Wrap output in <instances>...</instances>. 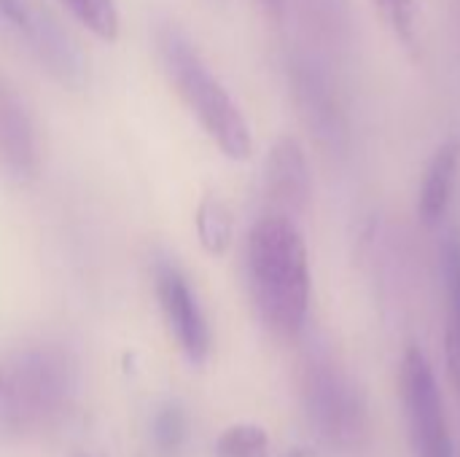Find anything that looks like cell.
<instances>
[{
    "instance_id": "obj_1",
    "label": "cell",
    "mask_w": 460,
    "mask_h": 457,
    "mask_svg": "<svg viewBox=\"0 0 460 457\" xmlns=\"http://www.w3.org/2000/svg\"><path fill=\"white\" fill-rule=\"evenodd\" d=\"M248 288L264 326L283 337H299L310 312L307 242L294 218L270 213L251 226L245 245Z\"/></svg>"
},
{
    "instance_id": "obj_2",
    "label": "cell",
    "mask_w": 460,
    "mask_h": 457,
    "mask_svg": "<svg viewBox=\"0 0 460 457\" xmlns=\"http://www.w3.org/2000/svg\"><path fill=\"white\" fill-rule=\"evenodd\" d=\"M75 393V364L54 345H35L0 364V423L13 434H40L62 420Z\"/></svg>"
},
{
    "instance_id": "obj_3",
    "label": "cell",
    "mask_w": 460,
    "mask_h": 457,
    "mask_svg": "<svg viewBox=\"0 0 460 457\" xmlns=\"http://www.w3.org/2000/svg\"><path fill=\"white\" fill-rule=\"evenodd\" d=\"M156 46L167 75L172 78V83L178 86L181 97L199 119L205 132L218 143V148L229 159H248L253 151L251 127L240 105L232 100V94L210 73L208 62L199 57L194 43L178 27L164 24L156 32Z\"/></svg>"
},
{
    "instance_id": "obj_4",
    "label": "cell",
    "mask_w": 460,
    "mask_h": 457,
    "mask_svg": "<svg viewBox=\"0 0 460 457\" xmlns=\"http://www.w3.org/2000/svg\"><path fill=\"white\" fill-rule=\"evenodd\" d=\"M305 407L310 426L332 447H358L369 436L364 396L329 361H310L305 372Z\"/></svg>"
},
{
    "instance_id": "obj_5",
    "label": "cell",
    "mask_w": 460,
    "mask_h": 457,
    "mask_svg": "<svg viewBox=\"0 0 460 457\" xmlns=\"http://www.w3.org/2000/svg\"><path fill=\"white\" fill-rule=\"evenodd\" d=\"M402 401L415 457H456L437 374L420 347H407L402 361Z\"/></svg>"
},
{
    "instance_id": "obj_6",
    "label": "cell",
    "mask_w": 460,
    "mask_h": 457,
    "mask_svg": "<svg viewBox=\"0 0 460 457\" xmlns=\"http://www.w3.org/2000/svg\"><path fill=\"white\" fill-rule=\"evenodd\" d=\"M154 286L162 315L191 364H202L210 353V326L199 307V299L172 259L159 256L154 264Z\"/></svg>"
},
{
    "instance_id": "obj_7",
    "label": "cell",
    "mask_w": 460,
    "mask_h": 457,
    "mask_svg": "<svg viewBox=\"0 0 460 457\" xmlns=\"http://www.w3.org/2000/svg\"><path fill=\"white\" fill-rule=\"evenodd\" d=\"M40 154L32 116L16 86L0 73V170L13 180L38 175Z\"/></svg>"
},
{
    "instance_id": "obj_8",
    "label": "cell",
    "mask_w": 460,
    "mask_h": 457,
    "mask_svg": "<svg viewBox=\"0 0 460 457\" xmlns=\"http://www.w3.org/2000/svg\"><path fill=\"white\" fill-rule=\"evenodd\" d=\"M313 191V178L307 156L294 137L278 140L267 162V197L280 207V215L299 213L307 207Z\"/></svg>"
},
{
    "instance_id": "obj_9",
    "label": "cell",
    "mask_w": 460,
    "mask_h": 457,
    "mask_svg": "<svg viewBox=\"0 0 460 457\" xmlns=\"http://www.w3.org/2000/svg\"><path fill=\"white\" fill-rule=\"evenodd\" d=\"M458 170H460V140L450 137L445 140L437 154L431 156L420 191H418V215L423 224L434 226L445 218L456 183H458Z\"/></svg>"
},
{
    "instance_id": "obj_10",
    "label": "cell",
    "mask_w": 460,
    "mask_h": 457,
    "mask_svg": "<svg viewBox=\"0 0 460 457\" xmlns=\"http://www.w3.org/2000/svg\"><path fill=\"white\" fill-rule=\"evenodd\" d=\"M0 19L16 32L27 35L35 43V48L43 54V59L51 65V70L59 73L73 70V51L67 40H62L54 24L40 19L24 0H0Z\"/></svg>"
},
{
    "instance_id": "obj_11",
    "label": "cell",
    "mask_w": 460,
    "mask_h": 457,
    "mask_svg": "<svg viewBox=\"0 0 460 457\" xmlns=\"http://www.w3.org/2000/svg\"><path fill=\"white\" fill-rule=\"evenodd\" d=\"M197 234L205 250L210 253H224L232 242V215L226 205L216 197L202 199L197 210Z\"/></svg>"
},
{
    "instance_id": "obj_12",
    "label": "cell",
    "mask_w": 460,
    "mask_h": 457,
    "mask_svg": "<svg viewBox=\"0 0 460 457\" xmlns=\"http://www.w3.org/2000/svg\"><path fill=\"white\" fill-rule=\"evenodd\" d=\"M442 269L450 299V329H447V353L460 358V242L450 237L442 248Z\"/></svg>"
},
{
    "instance_id": "obj_13",
    "label": "cell",
    "mask_w": 460,
    "mask_h": 457,
    "mask_svg": "<svg viewBox=\"0 0 460 457\" xmlns=\"http://www.w3.org/2000/svg\"><path fill=\"white\" fill-rule=\"evenodd\" d=\"M65 8L97 38L113 40L119 35V11L113 0H59Z\"/></svg>"
},
{
    "instance_id": "obj_14",
    "label": "cell",
    "mask_w": 460,
    "mask_h": 457,
    "mask_svg": "<svg viewBox=\"0 0 460 457\" xmlns=\"http://www.w3.org/2000/svg\"><path fill=\"white\" fill-rule=\"evenodd\" d=\"M154 450L162 457H175L186 442V415L178 404H164L151 423Z\"/></svg>"
},
{
    "instance_id": "obj_15",
    "label": "cell",
    "mask_w": 460,
    "mask_h": 457,
    "mask_svg": "<svg viewBox=\"0 0 460 457\" xmlns=\"http://www.w3.org/2000/svg\"><path fill=\"white\" fill-rule=\"evenodd\" d=\"M216 457H270V436L259 426H234L218 436Z\"/></svg>"
},
{
    "instance_id": "obj_16",
    "label": "cell",
    "mask_w": 460,
    "mask_h": 457,
    "mask_svg": "<svg viewBox=\"0 0 460 457\" xmlns=\"http://www.w3.org/2000/svg\"><path fill=\"white\" fill-rule=\"evenodd\" d=\"M377 8L383 11V16L388 19V24L394 27V32L399 35V40L407 48L418 46V11H415V0H375Z\"/></svg>"
},
{
    "instance_id": "obj_17",
    "label": "cell",
    "mask_w": 460,
    "mask_h": 457,
    "mask_svg": "<svg viewBox=\"0 0 460 457\" xmlns=\"http://www.w3.org/2000/svg\"><path fill=\"white\" fill-rule=\"evenodd\" d=\"M447 369H450V377H453V382H456V388H458V393H460V358L458 356L447 353Z\"/></svg>"
},
{
    "instance_id": "obj_18",
    "label": "cell",
    "mask_w": 460,
    "mask_h": 457,
    "mask_svg": "<svg viewBox=\"0 0 460 457\" xmlns=\"http://www.w3.org/2000/svg\"><path fill=\"white\" fill-rule=\"evenodd\" d=\"M264 3V8L270 11V13H275V16H280L283 13V5H286V0H261Z\"/></svg>"
}]
</instances>
